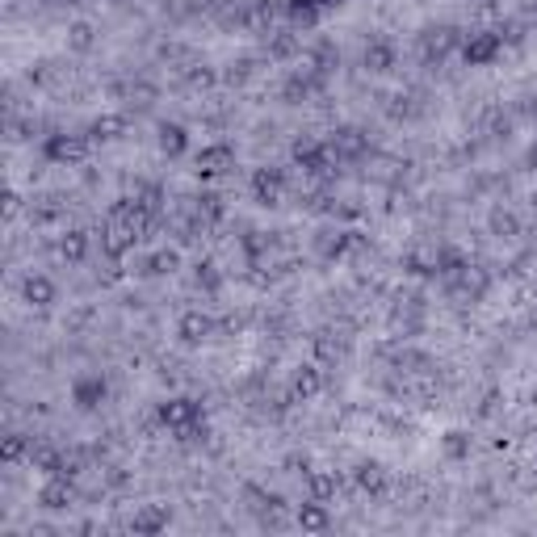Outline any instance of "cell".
<instances>
[{
  "instance_id": "1",
  "label": "cell",
  "mask_w": 537,
  "mask_h": 537,
  "mask_svg": "<svg viewBox=\"0 0 537 537\" xmlns=\"http://www.w3.org/2000/svg\"><path fill=\"white\" fill-rule=\"evenodd\" d=\"M495 50H499V43H495V38H479V43L466 46V59H470V63H483V59H492Z\"/></svg>"
},
{
  "instance_id": "2",
  "label": "cell",
  "mask_w": 537,
  "mask_h": 537,
  "mask_svg": "<svg viewBox=\"0 0 537 537\" xmlns=\"http://www.w3.org/2000/svg\"><path fill=\"white\" fill-rule=\"evenodd\" d=\"M193 416H197V411H193L185 399H177L173 407H164V420H168V424H185V420H193Z\"/></svg>"
},
{
  "instance_id": "3",
  "label": "cell",
  "mask_w": 537,
  "mask_h": 537,
  "mask_svg": "<svg viewBox=\"0 0 537 537\" xmlns=\"http://www.w3.org/2000/svg\"><path fill=\"white\" fill-rule=\"evenodd\" d=\"M72 495V487H63V483H50L43 492V499H46V508H63V499Z\"/></svg>"
},
{
  "instance_id": "4",
  "label": "cell",
  "mask_w": 537,
  "mask_h": 537,
  "mask_svg": "<svg viewBox=\"0 0 537 537\" xmlns=\"http://www.w3.org/2000/svg\"><path fill=\"white\" fill-rule=\"evenodd\" d=\"M298 521H303L307 529H323V525H327V516H323L319 508H303V516H298Z\"/></svg>"
},
{
  "instance_id": "5",
  "label": "cell",
  "mask_w": 537,
  "mask_h": 537,
  "mask_svg": "<svg viewBox=\"0 0 537 537\" xmlns=\"http://www.w3.org/2000/svg\"><path fill=\"white\" fill-rule=\"evenodd\" d=\"M97 395H105V386L101 382H89V386H80V407H92Z\"/></svg>"
},
{
  "instance_id": "6",
  "label": "cell",
  "mask_w": 537,
  "mask_h": 537,
  "mask_svg": "<svg viewBox=\"0 0 537 537\" xmlns=\"http://www.w3.org/2000/svg\"><path fill=\"white\" fill-rule=\"evenodd\" d=\"M164 151H180V131L177 126H164Z\"/></svg>"
},
{
  "instance_id": "7",
  "label": "cell",
  "mask_w": 537,
  "mask_h": 537,
  "mask_svg": "<svg viewBox=\"0 0 537 537\" xmlns=\"http://www.w3.org/2000/svg\"><path fill=\"white\" fill-rule=\"evenodd\" d=\"M26 294H30V298H50V286H46V281H30Z\"/></svg>"
}]
</instances>
